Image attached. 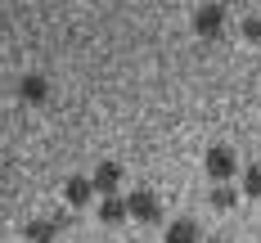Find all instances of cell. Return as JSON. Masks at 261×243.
Segmentation results:
<instances>
[{"mask_svg":"<svg viewBox=\"0 0 261 243\" xmlns=\"http://www.w3.org/2000/svg\"><path fill=\"white\" fill-rule=\"evenodd\" d=\"M63 198H68V207H72V212H77V207H86V203L95 198V180H90V176H68Z\"/></svg>","mask_w":261,"mask_h":243,"instance_id":"cell-7","label":"cell"},{"mask_svg":"<svg viewBox=\"0 0 261 243\" xmlns=\"http://www.w3.org/2000/svg\"><path fill=\"white\" fill-rule=\"evenodd\" d=\"M207 234H203V225L194 221V216H176L171 225H167V234H162V243H203Z\"/></svg>","mask_w":261,"mask_h":243,"instance_id":"cell-5","label":"cell"},{"mask_svg":"<svg viewBox=\"0 0 261 243\" xmlns=\"http://www.w3.org/2000/svg\"><path fill=\"white\" fill-rule=\"evenodd\" d=\"M18 99H27V104H45V99H50V81L41 77V72H27V77L18 81Z\"/></svg>","mask_w":261,"mask_h":243,"instance_id":"cell-8","label":"cell"},{"mask_svg":"<svg viewBox=\"0 0 261 243\" xmlns=\"http://www.w3.org/2000/svg\"><path fill=\"white\" fill-rule=\"evenodd\" d=\"M225 14H230L225 5H198V9H194V32H198L203 41L221 36V32H225Z\"/></svg>","mask_w":261,"mask_h":243,"instance_id":"cell-3","label":"cell"},{"mask_svg":"<svg viewBox=\"0 0 261 243\" xmlns=\"http://www.w3.org/2000/svg\"><path fill=\"white\" fill-rule=\"evenodd\" d=\"M203 171L216 185H230V176H239V153L230 144H212L207 153H203Z\"/></svg>","mask_w":261,"mask_h":243,"instance_id":"cell-1","label":"cell"},{"mask_svg":"<svg viewBox=\"0 0 261 243\" xmlns=\"http://www.w3.org/2000/svg\"><path fill=\"white\" fill-rule=\"evenodd\" d=\"M243 36H248L252 45H261V14H257V18H248V23H243Z\"/></svg>","mask_w":261,"mask_h":243,"instance_id":"cell-12","label":"cell"},{"mask_svg":"<svg viewBox=\"0 0 261 243\" xmlns=\"http://www.w3.org/2000/svg\"><path fill=\"white\" fill-rule=\"evenodd\" d=\"M207 203L216 207V212H230L239 203V189H230V185H212V194H207Z\"/></svg>","mask_w":261,"mask_h":243,"instance_id":"cell-10","label":"cell"},{"mask_svg":"<svg viewBox=\"0 0 261 243\" xmlns=\"http://www.w3.org/2000/svg\"><path fill=\"white\" fill-rule=\"evenodd\" d=\"M126 207H130V221H140V225H158L162 221V198L153 189H130Z\"/></svg>","mask_w":261,"mask_h":243,"instance_id":"cell-2","label":"cell"},{"mask_svg":"<svg viewBox=\"0 0 261 243\" xmlns=\"http://www.w3.org/2000/svg\"><path fill=\"white\" fill-rule=\"evenodd\" d=\"M243 198L261 203V167H243Z\"/></svg>","mask_w":261,"mask_h":243,"instance_id":"cell-11","label":"cell"},{"mask_svg":"<svg viewBox=\"0 0 261 243\" xmlns=\"http://www.w3.org/2000/svg\"><path fill=\"white\" fill-rule=\"evenodd\" d=\"M23 239L27 243H54V239H59V230H54L50 216H45V221L36 216V221H27V225H23Z\"/></svg>","mask_w":261,"mask_h":243,"instance_id":"cell-9","label":"cell"},{"mask_svg":"<svg viewBox=\"0 0 261 243\" xmlns=\"http://www.w3.org/2000/svg\"><path fill=\"white\" fill-rule=\"evenodd\" d=\"M90 180H95V194H99V198H113V194H122V162H99Z\"/></svg>","mask_w":261,"mask_h":243,"instance_id":"cell-4","label":"cell"},{"mask_svg":"<svg viewBox=\"0 0 261 243\" xmlns=\"http://www.w3.org/2000/svg\"><path fill=\"white\" fill-rule=\"evenodd\" d=\"M203 243H225V239H221V234H212V239H203Z\"/></svg>","mask_w":261,"mask_h":243,"instance_id":"cell-14","label":"cell"},{"mask_svg":"<svg viewBox=\"0 0 261 243\" xmlns=\"http://www.w3.org/2000/svg\"><path fill=\"white\" fill-rule=\"evenodd\" d=\"M50 221H54V230H68V225H72V207H63V212H54Z\"/></svg>","mask_w":261,"mask_h":243,"instance_id":"cell-13","label":"cell"},{"mask_svg":"<svg viewBox=\"0 0 261 243\" xmlns=\"http://www.w3.org/2000/svg\"><path fill=\"white\" fill-rule=\"evenodd\" d=\"M130 221V207H126V194H113V198H99V225L117 230Z\"/></svg>","mask_w":261,"mask_h":243,"instance_id":"cell-6","label":"cell"}]
</instances>
